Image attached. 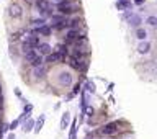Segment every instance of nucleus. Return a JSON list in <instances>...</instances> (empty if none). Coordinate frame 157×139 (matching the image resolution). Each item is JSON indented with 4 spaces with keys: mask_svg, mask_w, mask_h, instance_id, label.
<instances>
[{
    "mask_svg": "<svg viewBox=\"0 0 157 139\" xmlns=\"http://www.w3.org/2000/svg\"><path fill=\"white\" fill-rule=\"evenodd\" d=\"M116 131H118V123H108V124H105V126L102 128V133H103V134H113Z\"/></svg>",
    "mask_w": 157,
    "mask_h": 139,
    "instance_id": "nucleus-5",
    "label": "nucleus"
},
{
    "mask_svg": "<svg viewBox=\"0 0 157 139\" xmlns=\"http://www.w3.org/2000/svg\"><path fill=\"white\" fill-rule=\"evenodd\" d=\"M85 88H87V92H90V93H93V92H95V85H93L92 82H87V85H85Z\"/></svg>",
    "mask_w": 157,
    "mask_h": 139,
    "instance_id": "nucleus-24",
    "label": "nucleus"
},
{
    "mask_svg": "<svg viewBox=\"0 0 157 139\" xmlns=\"http://www.w3.org/2000/svg\"><path fill=\"white\" fill-rule=\"evenodd\" d=\"M131 15H132V12H129V10H126V12H124V18H129Z\"/></svg>",
    "mask_w": 157,
    "mask_h": 139,
    "instance_id": "nucleus-28",
    "label": "nucleus"
},
{
    "mask_svg": "<svg viewBox=\"0 0 157 139\" xmlns=\"http://www.w3.org/2000/svg\"><path fill=\"white\" fill-rule=\"evenodd\" d=\"M66 39L67 41H75V39H78V31L75 28H70L69 31L66 33Z\"/></svg>",
    "mask_w": 157,
    "mask_h": 139,
    "instance_id": "nucleus-8",
    "label": "nucleus"
},
{
    "mask_svg": "<svg viewBox=\"0 0 157 139\" xmlns=\"http://www.w3.org/2000/svg\"><path fill=\"white\" fill-rule=\"evenodd\" d=\"M51 26H48V25H43V26H39L38 28V31H39V34H43V36H49L51 34Z\"/></svg>",
    "mask_w": 157,
    "mask_h": 139,
    "instance_id": "nucleus-12",
    "label": "nucleus"
},
{
    "mask_svg": "<svg viewBox=\"0 0 157 139\" xmlns=\"http://www.w3.org/2000/svg\"><path fill=\"white\" fill-rule=\"evenodd\" d=\"M36 56H38L36 49H29V51H26V53H25V57H26V61H28V62H31Z\"/></svg>",
    "mask_w": 157,
    "mask_h": 139,
    "instance_id": "nucleus-13",
    "label": "nucleus"
},
{
    "mask_svg": "<svg viewBox=\"0 0 157 139\" xmlns=\"http://www.w3.org/2000/svg\"><path fill=\"white\" fill-rule=\"evenodd\" d=\"M57 10L61 13H66V15L72 12V7H70L69 0H62V2H59V4H57Z\"/></svg>",
    "mask_w": 157,
    "mask_h": 139,
    "instance_id": "nucleus-4",
    "label": "nucleus"
},
{
    "mask_svg": "<svg viewBox=\"0 0 157 139\" xmlns=\"http://www.w3.org/2000/svg\"><path fill=\"white\" fill-rule=\"evenodd\" d=\"M128 7H131V2H129V0H121V2H116V8H120V10L128 8Z\"/></svg>",
    "mask_w": 157,
    "mask_h": 139,
    "instance_id": "nucleus-16",
    "label": "nucleus"
},
{
    "mask_svg": "<svg viewBox=\"0 0 157 139\" xmlns=\"http://www.w3.org/2000/svg\"><path fill=\"white\" fill-rule=\"evenodd\" d=\"M43 126H44V116H41V118L38 119V121L34 123V126H33V128L36 129V133H39V131L43 129Z\"/></svg>",
    "mask_w": 157,
    "mask_h": 139,
    "instance_id": "nucleus-15",
    "label": "nucleus"
},
{
    "mask_svg": "<svg viewBox=\"0 0 157 139\" xmlns=\"http://www.w3.org/2000/svg\"><path fill=\"white\" fill-rule=\"evenodd\" d=\"M69 119H70V114L66 111V113L62 114V119H61V129H66V128H67V124H69Z\"/></svg>",
    "mask_w": 157,
    "mask_h": 139,
    "instance_id": "nucleus-14",
    "label": "nucleus"
},
{
    "mask_svg": "<svg viewBox=\"0 0 157 139\" xmlns=\"http://www.w3.org/2000/svg\"><path fill=\"white\" fill-rule=\"evenodd\" d=\"M59 84H61L62 87H69L70 84H72V74L70 72H61L59 74Z\"/></svg>",
    "mask_w": 157,
    "mask_h": 139,
    "instance_id": "nucleus-2",
    "label": "nucleus"
},
{
    "mask_svg": "<svg viewBox=\"0 0 157 139\" xmlns=\"http://www.w3.org/2000/svg\"><path fill=\"white\" fill-rule=\"evenodd\" d=\"M36 7L38 10H39V13H43V15H53V10H51L49 7V0H38L36 2Z\"/></svg>",
    "mask_w": 157,
    "mask_h": 139,
    "instance_id": "nucleus-1",
    "label": "nucleus"
},
{
    "mask_svg": "<svg viewBox=\"0 0 157 139\" xmlns=\"http://www.w3.org/2000/svg\"><path fill=\"white\" fill-rule=\"evenodd\" d=\"M134 4H136V5H142V4H144V0H134Z\"/></svg>",
    "mask_w": 157,
    "mask_h": 139,
    "instance_id": "nucleus-29",
    "label": "nucleus"
},
{
    "mask_svg": "<svg viewBox=\"0 0 157 139\" xmlns=\"http://www.w3.org/2000/svg\"><path fill=\"white\" fill-rule=\"evenodd\" d=\"M78 90H80V85L77 84V85L74 87V92H72V95H77V93H78Z\"/></svg>",
    "mask_w": 157,
    "mask_h": 139,
    "instance_id": "nucleus-27",
    "label": "nucleus"
},
{
    "mask_svg": "<svg viewBox=\"0 0 157 139\" xmlns=\"http://www.w3.org/2000/svg\"><path fill=\"white\" fill-rule=\"evenodd\" d=\"M0 106H2V97H0Z\"/></svg>",
    "mask_w": 157,
    "mask_h": 139,
    "instance_id": "nucleus-32",
    "label": "nucleus"
},
{
    "mask_svg": "<svg viewBox=\"0 0 157 139\" xmlns=\"http://www.w3.org/2000/svg\"><path fill=\"white\" fill-rule=\"evenodd\" d=\"M136 38H137V39H141V41L147 39V31H146L144 28H137L136 29Z\"/></svg>",
    "mask_w": 157,
    "mask_h": 139,
    "instance_id": "nucleus-11",
    "label": "nucleus"
},
{
    "mask_svg": "<svg viewBox=\"0 0 157 139\" xmlns=\"http://www.w3.org/2000/svg\"><path fill=\"white\" fill-rule=\"evenodd\" d=\"M8 139H15V134H8Z\"/></svg>",
    "mask_w": 157,
    "mask_h": 139,
    "instance_id": "nucleus-30",
    "label": "nucleus"
},
{
    "mask_svg": "<svg viewBox=\"0 0 157 139\" xmlns=\"http://www.w3.org/2000/svg\"><path fill=\"white\" fill-rule=\"evenodd\" d=\"M53 2H56V4H59V2H62V0H53Z\"/></svg>",
    "mask_w": 157,
    "mask_h": 139,
    "instance_id": "nucleus-31",
    "label": "nucleus"
},
{
    "mask_svg": "<svg viewBox=\"0 0 157 139\" xmlns=\"http://www.w3.org/2000/svg\"><path fill=\"white\" fill-rule=\"evenodd\" d=\"M43 25H44V18H36V20L31 21V26H36V28H39Z\"/></svg>",
    "mask_w": 157,
    "mask_h": 139,
    "instance_id": "nucleus-21",
    "label": "nucleus"
},
{
    "mask_svg": "<svg viewBox=\"0 0 157 139\" xmlns=\"http://www.w3.org/2000/svg\"><path fill=\"white\" fill-rule=\"evenodd\" d=\"M33 110V106L31 105H28V106H25V111H23V114H26V113H29V111Z\"/></svg>",
    "mask_w": 157,
    "mask_h": 139,
    "instance_id": "nucleus-26",
    "label": "nucleus"
},
{
    "mask_svg": "<svg viewBox=\"0 0 157 139\" xmlns=\"http://www.w3.org/2000/svg\"><path fill=\"white\" fill-rule=\"evenodd\" d=\"M18 123H20V119H15V121H13V123H12V124H10V129H12V131H13V129H15V128H17V126H18Z\"/></svg>",
    "mask_w": 157,
    "mask_h": 139,
    "instance_id": "nucleus-25",
    "label": "nucleus"
},
{
    "mask_svg": "<svg viewBox=\"0 0 157 139\" xmlns=\"http://www.w3.org/2000/svg\"><path fill=\"white\" fill-rule=\"evenodd\" d=\"M129 25H131V26H139L141 25V16L132 13V15L129 16Z\"/></svg>",
    "mask_w": 157,
    "mask_h": 139,
    "instance_id": "nucleus-10",
    "label": "nucleus"
},
{
    "mask_svg": "<svg viewBox=\"0 0 157 139\" xmlns=\"http://www.w3.org/2000/svg\"><path fill=\"white\" fill-rule=\"evenodd\" d=\"M57 59H59V56L56 53H49L48 56H46V61L48 62H54V61H57Z\"/></svg>",
    "mask_w": 157,
    "mask_h": 139,
    "instance_id": "nucleus-20",
    "label": "nucleus"
},
{
    "mask_svg": "<svg viewBox=\"0 0 157 139\" xmlns=\"http://www.w3.org/2000/svg\"><path fill=\"white\" fill-rule=\"evenodd\" d=\"M31 65H33V67H38V65H43V57H41V54H38V56L34 57L33 61H31Z\"/></svg>",
    "mask_w": 157,
    "mask_h": 139,
    "instance_id": "nucleus-18",
    "label": "nucleus"
},
{
    "mask_svg": "<svg viewBox=\"0 0 157 139\" xmlns=\"http://www.w3.org/2000/svg\"><path fill=\"white\" fill-rule=\"evenodd\" d=\"M33 126H34V121H33L31 118H28V119H26V123H25V126H23V128H25V131L28 133V131H31V129H33Z\"/></svg>",
    "mask_w": 157,
    "mask_h": 139,
    "instance_id": "nucleus-19",
    "label": "nucleus"
},
{
    "mask_svg": "<svg viewBox=\"0 0 157 139\" xmlns=\"http://www.w3.org/2000/svg\"><path fill=\"white\" fill-rule=\"evenodd\" d=\"M51 53V46L48 43H39L38 44V54H43V56H48Z\"/></svg>",
    "mask_w": 157,
    "mask_h": 139,
    "instance_id": "nucleus-7",
    "label": "nucleus"
},
{
    "mask_svg": "<svg viewBox=\"0 0 157 139\" xmlns=\"http://www.w3.org/2000/svg\"><path fill=\"white\" fill-rule=\"evenodd\" d=\"M87 139H92V138H87Z\"/></svg>",
    "mask_w": 157,
    "mask_h": 139,
    "instance_id": "nucleus-33",
    "label": "nucleus"
},
{
    "mask_svg": "<svg viewBox=\"0 0 157 139\" xmlns=\"http://www.w3.org/2000/svg\"><path fill=\"white\" fill-rule=\"evenodd\" d=\"M149 51H151V43L149 41H141L139 44H137V53L139 54H147Z\"/></svg>",
    "mask_w": 157,
    "mask_h": 139,
    "instance_id": "nucleus-6",
    "label": "nucleus"
},
{
    "mask_svg": "<svg viewBox=\"0 0 157 139\" xmlns=\"http://www.w3.org/2000/svg\"><path fill=\"white\" fill-rule=\"evenodd\" d=\"M8 12H10V16H12V18H21V16H23V8H21L18 4L10 5Z\"/></svg>",
    "mask_w": 157,
    "mask_h": 139,
    "instance_id": "nucleus-3",
    "label": "nucleus"
},
{
    "mask_svg": "<svg viewBox=\"0 0 157 139\" xmlns=\"http://www.w3.org/2000/svg\"><path fill=\"white\" fill-rule=\"evenodd\" d=\"M23 34H25V31H18V33H15V34H12V41H18Z\"/></svg>",
    "mask_w": 157,
    "mask_h": 139,
    "instance_id": "nucleus-23",
    "label": "nucleus"
},
{
    "mask_svg": "<svg viewBox=\"0 0 157 139\" xmlns=\"http://www.w3.org/2000/svg\"><path fill=\"white\" fill-rule=\"evenodd\" d=\"M147 25L151 26V28H156V26H157V18H156V16H149V18H147Z\"/></svg>",
    "mask_w": 157,
    "mask_h": 139,
    "instance_id": "nucleus-22",
    "label": "nucleus"
},
{
    "mask_svg": "<svg viewBox=\"0 0 157 139\" xmlns=\"http://www.w3.org/2000/svg\"><path fill=\"white\" fill-rule=\"evenodd\" d=\"M59 56V59H64V57L67 56V49H66V46H59V49H57V53H56Z\"/></svg>",
    "mask_w": 157,
    "mask_h": 139,
    "instance_id": "nucleus-17",
    "label": "nucleus"
},
{
    "mask_svg": "<svg viewBox=\"0 0 157 139\" xmlns=\"http://www.w3.org/2000/svg\"><path fill=\"white\" fill-rule=\"evenodd\" d=\"M44 74H46V67H44V65H38V67H34V70H33V75L36 79H41Z\"/></svg>",
    "mask_w": 157,
    "mask_h": 139,
    "instance_id": "nucleus-9",
    "label": "nucleus"
}]
</instances>
